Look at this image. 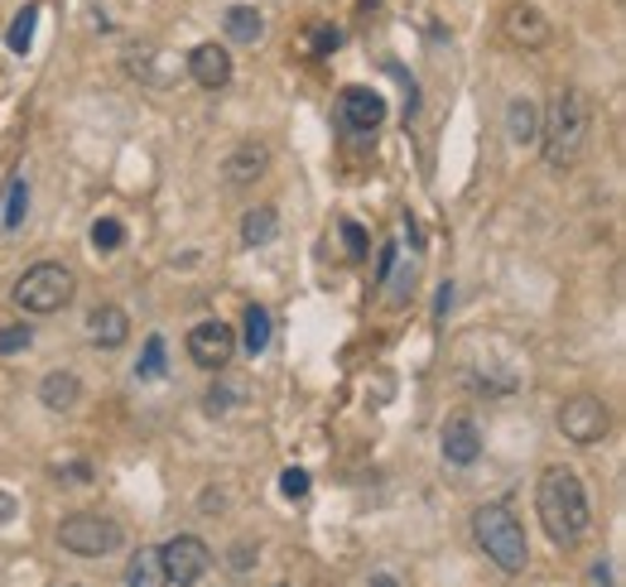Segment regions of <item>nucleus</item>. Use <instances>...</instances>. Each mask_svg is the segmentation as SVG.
I'll use <instances>...</instances> for the list:
<instances>
[{
    "label": "nucleus",
    "instance_id": "39448f33",
    "mask_svg": "<svg viewBox=\"0 0 626 587\" xmlns=\"http://www.w3.org/2000/svg\"><path fill=\"white\" fill-rule=\"evenodd\" d=\"M59 544L78 558H106V554L121 549L125 535H121L116 521H106V515H68V521L59 525Z\"/></svg>",
    "mask_w": 626,
    "mask_h": 587
},
{
    "label": "nucleus",
    "instance_id": "dca6fc26",
    "mask_svg": "<svg viewBox=\"0 0 626 587\" xmlns=\"http://www.w3.org/2000/svg\"><path fill=\"white\" fill-rule=\"evenodd\" d=\"M125 587H170L164 578V564H160V549H135L131 564H125Z\"/></svg>",
    "mask_w": 626,
    "mask_h": 587
},
{
    "label": "nucleus",
    "instance_id": "a211bd4d",
    "mask_svg": "<svg viewBox=\"0 0 626 587\" xmlns=\"http://www.w3.org/2000/svg\"><path fill=\"white\" fill-rule=\"evenodd\" d=\"M506 125H511V140H516V145H531L540 135V106L531 96H516V102L506 106Z\"/></svg>",
    "mask_w": 626,
    "mask_h": 587
},
{
    "label": "nucleus",
    "instance_id": "f3484780",
    "mask_svg": "<svg viewBox=\"0 0 626 587\" xmlns=\"http://www.w3.org/2000/svg\"><path fill=\"white\" fill-rule=\"evenodd\" d=\"M222 30H227V39H236V44H256V39L266 34V20L250 6H232L227 16H222Z\"/></svg>",
    "mask_w": 626,
    "mask_h": 587
},
{
    "label": "nucleus",
    "instance_id": "cd10ccee",
    "mask_svg": "<svg viewBox=\"0 0 626 587\" xmlns=\"http://www.w3.org/2000/svg\"><path fill=\"white\" fill-rule=\"evenodd\" d=\"M309 39H314V44H309V53H332V49L342 44V34L332 30V24H314V30H309Z\"/></svg>",
    "mask_w": 626,
    "mask_h": 587
},
{
    "label": "nucleus",
    "instance_id": "9d476101",
    "mask_svg": "<svg viewBox=\"0 0 626 587\" xmlns=\"http://www.w3.org/2000/svg\"><path fill=\"white\" fill-rule=\"evenodd\" d=\"M386 116V102L371 87H342L338 96V125L347 135H371Z\"/></svg>",
    "mask_w": 626,
    "mask_h": 587
},
{
    "label": "nucleus",
    "instance_id": "1a4fd4ad",
    "mask_svg": "<svg viewBox=\"0 0 626 587\" xmlns=\"http://www.w3.org/2000/svg\"><path fill=\"white\" fill-rule=\"evenodd\" d=\"M236 352V332L227 323H217V318H207V323H198L188 332V357H193V367H203V371H222L232 361Z\"/></svg>",
    "mask_w": 626,
    "mask_h": 587
},
{
    "label": "nucleus",
    "instance_id": "393cba45",
    "mask_svg": "<svg viewBox=\"0 0 626 587\" xmlns=\"http://www.w3.org/2000/svg\"><path fill=\"white\" fill-rule=\"evenodd\" d=\"M92 246L96 250H121L125 246V227L116 217H96L92 222Z\"/></svg>",
    "mask_w": 626,
    "mask_h": 587
},
{
    "label": "nucleus",
    "instance_id": "4be33fe9",
    "mask_svg": "<svg viewBox=\"0 0 626 587\" xmlns=\"http://www.w3.org/2000/svg\"><path fill=\"white\" fill-rule=\"evenodd\" d=\"M24 217H30V184H24V178H10V188H6V231H20Z\"/></svg>",
    "mask_w": 626,
    "mask_h": 587
},
{
    "label": "nucleus",
    "instance_id": "aec40b11",
    "mask_svg": "<svg viewBox=\"0 0 626 587\" xmlns=\"http://www.w3.org/2000/svg\"><path fill=\"white\" fill-rule=\"evenodd\" d=\"M275 231H280V217H275V207H256V213H246V222H242V241H246V246H270Z\"/></svg>",
    "mask_w": 626,
    "mask_h": 587
},
{
    "label": "nucleus",
    "instance_id": "2eb2a0df",
    "mask_svg": "<svg viewBox=\"0 0 626 587\" xmlns=\"http://www.w3.org/2000/svg\"><path fill=\"white\" fill-rule=\"evenodd\" d=\"M78 395H82V381H78L73 371H49L44 381H39V400H44L49 410H59V414L73 410Z\"/></svg>",
    "mask_w": 626,
    "mask_h": 587
},
{
    "label": "nucleus",
    "instance_id": "7ed1b4c3",
    "mask_svg": "<svg viewBox=\"0 0 626 587\" xmlns=\"http://www.w3.org/2000/svg\"><path fill=\"white\" fill-rule=\"evenodd\" d=\"M472 539H478L482 554L506 573H521L525 558H531V549H525V525L516 521V511L501 506V501H486V506L472 511Z\"/></svg>",
    "mask_w": 626,
    "mask_h": 587
},
{
    "label": "nucleus",
    "instance_id": "5701e85b",
    "mask_svg": "<svg viewBox=\"0 0 626 587\" xmlns=\"http://www.w3.org/2000/svg\"><path fill=\"white\" fill-rule=\"evenodd\" d=\"M34 24H39V6H24L20 16H16V24H10V34H6L10 53H30V44H34Z\"/></svg>",
    "mask_w": 626,
    "mask_h": 587
},
{
    "label": "nucleus",
    "instance_id": "ddd939ff",
    "mask_svg": "<svg viewBox=\"0 0 626 587\" xmlns=\"http://www.w3.org/2000/svg\"><path fill=\"white\" fill-rule=\"evenodd\" d=\"M125 68L135 73V82H150V87H170L178 78V63L164 49H131L125 53Z\"/></svg>",
    "mask_w": 626,
    "mask_h": 587
},
{
    "label": "nucleus",
    "instance_id": "412c9836",
    "mask_svg": "<svg viewBox=\"0 0 626 587\" xmlns=\"http://www.w3.org/2000/svg\"><path fill=\"white\" fill-rule=\"evenodd\" d=\"M270 332H275V323H270V309H260V303H250L246 309V352L250 357H260L270 347Z\"/></svg>",
    "mask_w": 626,
    "mask_h": 587
},
{
    "label": "nucleus",
    "instance_id": "2f4dec72",
    "mask_svg": "<svg viewBox=\"0 0 626 587\" xmlns=\"http://www.w3.org/2000/svg\"><path fill=\"white\" fill-rule=\"evenodd\" d=\"M68 477H73V482H88L92 467H88V463H73V467H68Z\"/></svg>",
    "mask_w": 626,
    "mask_h": 587
},
{
    "label": "nucleus",
    "instance_id": "473e14b6",
    "mask_svg": "<svg viewBox=\"0 0 626 587\" xmlns=\"http://www.w3.org/2000/svg\"><path fill=\"white\" fill-rule=\"evenodd\" d=\"M367 587H400V583H396V578H391V573H376V578H371V583H367Z\"/></svg>",
    "mask_w": 626,
    "mask_h": 587
},
{
    "label": "nucleus",
    "instance_id": "f257e3e1",
    "mask_svg": "<svg viewBox=\"0 0 626 587\" xmlns=\"http://www.w3.org/2000/svg\"><path fill=\"white\" fill-rule=\"evenodd\" d=\"M535 511H540L545 535L560 544V549H574V544L583 539V529H588V521H593L588 492H583V482L568 467H550L545 477H540V486H535Z\"/></svg>",
    "mask_w": 626,
    "mask_h": 587
},
{
    "label": "nucleus",
    "instance_id": "a878e982",
    "mask_svg": "<svg viewBox=\"0 0 626 587\" xmlns=\"http://www.w3.org/2000/svg\"><path fill=\"white\" fill-rule=\"evenodd\" d=\"M30 328L24 323H6L0 328V357H16V352H30Z\"/></svg>",
    "mask_w": 626,
    "mask_h": 587
},
{
    "label": "nucleus",
    "instance_id": "bb28decb",
    "mask_svg": "<svg viewBox=\"0 0 626 587\" xmlns=\"http://www.w3.org/2000/svg\"><path fill=\"white\" fill-rule=\"evenodd\" d=\"M309 472H304V467H289V472H280V492L289 496V501H299V496H309Z\"/></svg>",
    "mask_w": 626,
    "mask_h": 587
},
{
    "label": "nucleus",
    "instance_id": "4468645a",
    "mask_svg": "<svg viewBox=\"0 0 626 587\" xmlns=\"http://www.w3.org/2000/svg\"><path fill=\"white\" fill-rule=\"evenodd\" d=\"M88 332L102 352H116V347H125V338H131V318H125L116 303H102V309L88 313Z\"/></svg>",
    "mask_w": 626,
    "mask_h": 587
},
{
    "label": "nucleus",
    "instance_id": "72a5a7b5",
    "mask_svg": "<svg viewBox=\"0 0 626 587\" xmlns=\"http://www.w3.org/2000/svg\"><path fill=\"white\" fill-rule=\"evenodd\" d=\"M63 587H78V583H63Z\"/></svg>",
    "mask_w": 626,
    "mask_h": 587
},
{
    "label": "nucleus",
    "instance_id": "20e7f679",
    "mask_svg": "<svg viewBox=\"0 0 626 587\" xmlns=\"http://www.w3.org/2000/svg\"><path fill=\"white\" fill-rule=\"evenodd\" d=\"M73 289H78V279L68 265L59 260H39L30 265L20 279H16V289H10V299L20 303V309H30V313H59L68 299H73Z\"/></svg>",
    "mask_w": 626,
    "mask_h": 587
},
{
    "label": "nucleus",
    "instance_id": "9b49d317",
    "mask_svg": "<svg viewBox=\"0 0 626 587\" xmlns=\"http://www.w3.org/2000/svg\"><path fill=\"white\" fill-rule=\"evenodd\" d=\"M482 457V429L472 424L468 414H458L443 424V463L453 467H472Z\"/></svg>",
    "mask_w": 626,
    "mask_h": 587
},
{
    "label": "nucleus",
    "instance_id": "c85d7f7f",
    "mask_svg": "<svg viewBox=\"0 0 626 587\" xmlns=\"http://www.w3.org/2000/svg\"><path fill=\"white\" fill-rule=\"evenodd\" d=\"M342 246H347V256L352 260H361L367 256V231H361L357 222H342Z\"/></svg>",
    "mask_w": 626,
    "mask_h": 587
},
{
    "label": "nucleus",
    "instance_id": "f03ea898",
    "mask_svg": "<svg viewBox=\"0 0 626 587\" xmlns=\"http://www.w3.org/2000/svg\"><path fill=\"white\" fill-rule=\"evenodd\" d=\"M593 131V102L578 87H564L545 116V159L554 169H568L583 155V140Z\"/></svg>",
    "mask_w": 626,
    "mask_h": 587
},
{
    "label": "nucleus",
    "instance_id": "0eeeda50",
    "mask_svg": "<svg viewBox=\"0 0 626 587\" xmlns=\"http://www.w3.org/2000/svg\"><path fill=\"white\" fill-rule=\"evenodd\" d=\"M160 564H164L170 587H193V583L207 578V568H213V549H207L198 535H174L160 549Z\"/></svg>",
    "mask_w": 626,
    "mask_h": 587
},
{
    "label": "nucleus",
    "instance_id": "6ab92c4d",
    "mask_svg": "<svg viewBox=\"0 0 626 587\" xmlns=\"http://www.w3.org/2000/svg\"><path fill=\"white\" fill-rule=\"evenodd\" d=\"M260 169H266V145H236L227 159V178L232 184H250Z\"/></svg>",
    "mask_w": 626,
    "mask_h": 587
},
{
    "label": "nucleus",
    "instance_id": "6e6552de",
    "mask_svg": "<svg viewBox=\"0 0 626 587\" xmlns=\"http://www.w3.org/2000/svg\"><path fill=\"white\" fill-rule=\"evenodd\" d=\"M501 34L516 49H545L554 39V24L545 20V10L531 6V0H511V6L501 10Z\"/></svg>",
    "mask_w": 626,
    "mask_h": 587
},
{
    "label": "nucleus",
    "instance_id": "7c9ffc66",
    "mask_svg": "<svg viewBox=\"0 0 626 587\" xmlns=\"http://www.w3.org/2000/svg\"><path fill=\"white\" fill-rule=\"evenodd\" d=\"M10 515H16V496L0 492V521H10Z\"/></svg>",
    "mask_w": 626,
    "mask_h": 587
},
{
    "label": "nucleus",
    "instance_id": "b1692460",
    "mask_svg": "<svg viewBox=\"0 0 626 587\" xmlns=\"http://www.w3.org/2000/svg\"><path fill=\"white\" fill-rule=\"evenodd\" d=\"M164 361H170V352H164V338H150L145 352H141V367H135V375H141V381H160V375H164Z\"/></svg>",
    "mask_w": 626,
    "mask_h": 587
},
{
    "label": "nucleus",
    "instance_id": "c756f323",
    "mask_svg": "<svg viewBox=\"0 0 626 587\" xmlns=\"http://www.w3.org/2000/svg\"><path fill=\"white\" fill-rule=\"evenodd\" d=\"M198 506H203L207 515H217V511H222V492H203V501H198Z\"/></svg>",
    "mask_w": 626,
    "mask_h": 587
},
{
    "label": "nucleus",
    "instance_id": "f8f14e48",
    "mask_svg": "<svg viewBox=\"0 0 626 587\" xmlns=\"http://www.w3.org/2000/svg\"><path fill=\"white\" fill-rule=\"evenodd\" d=\"M188 78L198 87H227L232 82V53L222 44H198L188 53Z\"/></svg>",
    "mask_w": 626,
    "mask_h": 587
},
{
    "label": "nucleus",
    "instance_id": "423d86ee",
    "mask_svg": "<svg viewBox=\"0 0 626 587\" xmlns=\"http://www.w3.org/2000/svg\"><path fill=\"white\" fill-rule=\"evenodd\" d=\"M612 429V414L607 404L597 395H568L560 404V433L568 443H578V449H588V443H603Z\"/></svg>",
    "mask_w": 626,
    "mask_h": 587
}]
</instances>
